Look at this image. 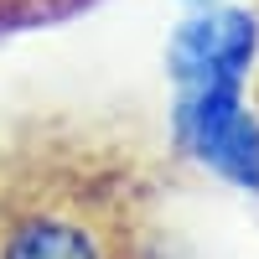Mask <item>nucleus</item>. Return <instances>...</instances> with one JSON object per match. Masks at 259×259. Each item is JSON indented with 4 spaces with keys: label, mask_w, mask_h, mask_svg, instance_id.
Wrapping results in <instances>:
<instances>
[{
    "label": "nucleus",
    "mask_w": 259,
    "mask_h": 259,
    "mask_svg": "<svg viewBox=\"0 0 259 259\" xmlns=\"http://www.w3.org/2000/svg\"><path fill=\"white\" fill-rule=\"evenodd\" d=\"M192 6H212V0H192Z\"/></svg>",
    "instance_id": "4"
},
{
    "label": "nucleus",
    "mask_w": 259,
    "mask_h": 259,
    "mask_svg": "<svg viewBox=\"0 0 259 259\" xmlns=\"http://www.w3.org/2000/svg\"><path fill=\"white\" fill-rule=\"evenodd\" d=\"M166 62L177 83L249 78V68H259V16L239 6H202L171 31Z\"/></svg>",
    "instance_id": "3"
},
{
    "label": "nucleus",
    "mask_w": 259,
    "mask_h": 259,
    "mask_svg": "<svg viewBox=\"0 0 259 259\" xmlns=\"http://www.w3.org/2000/svg\"><path fill=\"white\" fill-rule=\"evenodd\" d=\"M156 171L114 124L31 114L0 135V259H156Z\"/></svg>",
    "instance_id": "1"
},
{
    "label": "nucleus",
    "mask_w": 259,
    "mask_h": 259,
    "mask_svg": "<svg viewBox=\"0 0 259 259\" xmlns=\"http://www.w3.org/2000/svg\"><path fill=\"white\" fill-rule=\"evenodd\" d=\"M182 140L223 177L259 187V119L244 109V78L182 83Z\"/></svg>",
    "instance_id": "2"
}]
</instances>
